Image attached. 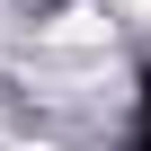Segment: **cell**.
Masks as SVG:
<instances>
[{"instance_id":"cell-1","label":"cell","mask_w":151,"mask_h":151,"mask_svg":"<svg viewBox=\"0 0 151 151\" xmlns=\"http://www.w3.org/2000/svg\"><path fill=\"white\" fill-rule=\"evenodd\" d=\"M53 45H107V18L98 9H62L53 18Z\"/></svg>"},{"instance_id":"cell-2","label":"cell","mask_w":151,"mask_h":151,"mask_svg":"<svg viewBox=\"0 0 151 151\" xmlns=\"http://www.w3.org/2000/svg\"><path fill=\"white\" fill-rule=\"evenodd\" d=\"M116 9H124V18H151V0H116Z\"/></svg>"}]
</instances>
